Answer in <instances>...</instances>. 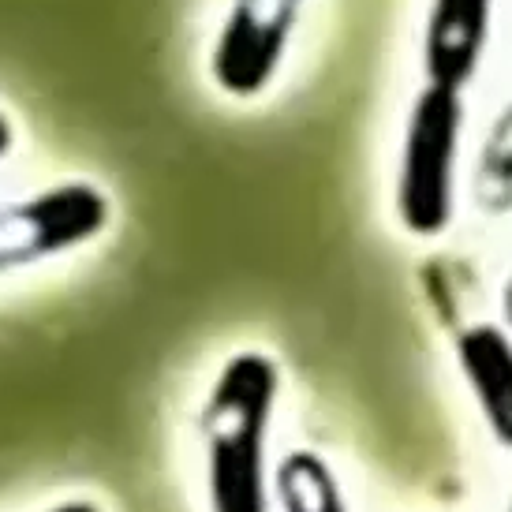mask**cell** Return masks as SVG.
<instances>
[{
	"instance_id": "obj_5",
	"label": "cell",
	"mask_w": 512,
	"mask_h": 512,
	"mask_svg": "<svg viewBox=\"0 0 512 512\" xmlns=\"http://www.w3.org/2000/svg\"><path fill=\"white\" fill-rule=\"evenodd\" d=\"M494 4L498 0H430L427 38H423V64L430 83L464 90L475 79L490 42Z\"/></svg>"
},
{
	"instance_id": "obj_6",
	"label": "cell",
	"mask_w": 512,
	"mask_h": 512,
	"mask_svg": "<svg viewBox=\"0 0 512 512\" xmlns=\"http://www.w3.org/2000/svg\"><path fill=\"white\" fill-rule=\"evenodd\" d=\"M456 359L464 370L471 397L483 412L498 445L512 449V341L494 322H475L460 329Z\"/></svg>"
},
{
	"instance_id": "obj_8",
	"label": "cell",
	"mask_w": 512,
	"mask_h": 512,
	"mask_svg": "<svg viewBox=\"0 0 512 512\" xmlns=\"http://www.w3.org/2000/svg\"><path fill=\"white\" fill-rule=\"evenodd\" d=\"M12 143H15V128H12V120H8V113L0 109V157L12 154Z\"/></svg>"
},
{
	"instance_id": "obj_4",
	"label": "cell",
	"mask_w": 512,
	"mask_h": 512,
	"mask_svg": "<svg viewBox=\"0 0 512 512\" xmlns=\"http://www.w3.org/2000/svg\"><path fill=\"white\" fill-rule=\"evenodd\" d=\"M307 0H232L210 53V75L228 98H258L277 79Z\"/></svg>"
},
{
	"instance_id": "obj_3",
	"label": "cell",
	"mask_w": 512,
	"mask_h": 512,
	"mask_svg": "<svg viewBox=\"0 0 512 512\" xmlns=\"http://www.w3.org/2000/svg\"><path fill=\"white\" fill-rule=\"evenodd\" d=\"M113 202L98 184H53L30 199L0 206V273L75 251L105 232Z\"/></svg>"
},
{
	"instance_id": "obj_9",
	"label": "cell",
	"mask_w": 512,
	"mask_h": 512,
	"mask_svg": "<svg viewBox=\"0 0 512 512\" xmlns=\"http://www.w3.org/2000/svg\"><path fill=\"white\" fill-rule=\"evenodd\" d=\"M53 512H101L98 505H90V501H68V505H60Z\"/></svg>"
},
{
	"instance_id": "obj_7",
	"label": "cell",
	"mask_w": 512,
	"mask_h": 512,
	"mask_svg": "<svg viewBox=\"0 0 512 512\" xmlns=\"http://www.w3.org/2000/svg\"><path fill=\"white\" fill-rule=\"evenodd\" d=\"M277 501L285 512H348L333 468L311 449H296L277 464Z\"/></svg>"
},
{
	"instance_id": "obj_1",
	"label": "cell",
	"mask_w": 512,
	"mask_h": 512,
	"mask_svg": "<svg viewBox=\"0 0 512 512\" xmlns=\"http://www.w3.org/2000/svg\"><path fill=\"white\" fill-rule=\"evenodd\" d=\"M277 363L262 352H240L217 374L202 408L206 441V486L214 512L270 509V438L277 408Z\"/></svg>"
},
{
	"instance_id": "obj_2",
	"label": "cell",
	"mask_w": 512,
	"mask_h": 512,
	"mask_svg": "<svg viewBox=\"0 0 512 512\" xmlns=\"http://www.w3.org/2000/svg\"><path fill=\"white\" fill-rule=\"evenodd\" d=\"M464 139V98L456 86L427 83L412 101L400 146L397 214L412 236H441L456 214V165Z\"/></svg>"
}]
</instances>
